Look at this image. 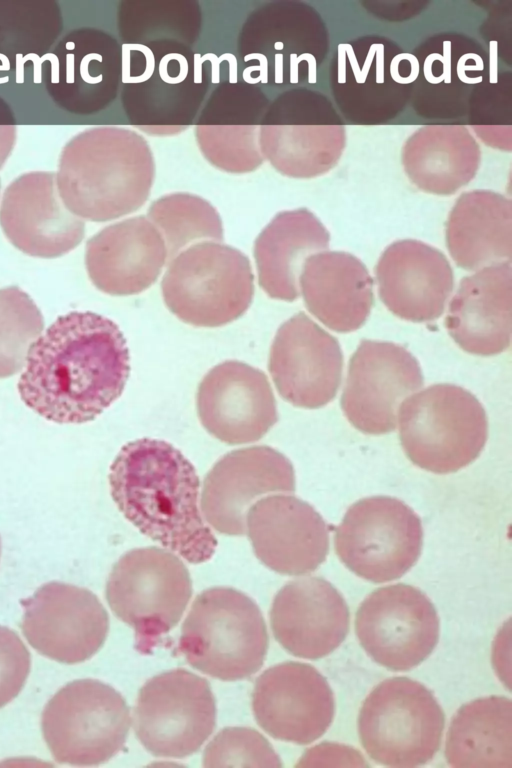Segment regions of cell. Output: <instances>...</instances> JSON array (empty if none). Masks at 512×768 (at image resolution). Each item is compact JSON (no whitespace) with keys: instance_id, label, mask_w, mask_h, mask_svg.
<instances>
[{"instance_id":"29","label":"cell","mask_w":512,"mask_h":768,"mask_svg":"<svg viewBox=\"0 0 512 768\" xmlns=\"http://www.w3.org/2000/svg\"><path fill=\"white\" fill-rule=\"evenodd\" d=\"M167 260L164 240L145 216L108 225L86 243L91 282L114 296L135 295L155 283Z\"/></svg>"},{"instance_id":"33","label":"cell","mask_w":512,"mask_h":768,"mask_svg":"<svg viewBox=\"0 0 512 768\" xmlns=\"http://www.w3.org/2000/svg\"><path fill=\"white\" fill-rule=\"evenodd\" d=\"M329 239L327 229L306 208L275 215L254 243L260 287L273 299L296 300L306 259L327 249Z\"/></svg>"},{"instance_id":"19","label":"cell","mask_w":512,"mask_h":768,"mask_svg":"<svg viewBox=\"0 0 512 768\" xmlns=\"http://www.w3.org/2000/svg\"><path fill=\"white\" fill-rule=\"evenodd\" d=\"M22 631L29 644L52 660L76 664L90 659L108 634V614L90 590L49 582L22 602Z\"/></svg>"},{"instance_id":"41","label":"cell","mask_w":512,"mask_h":768,"mask_svg":"<svg viewBox=\"0 0 512 768\" xmlns=\"http://www.w3.org/2000/svg\"><path fill=\"white\" fill-rule=\"evenodd\" d=\"M203 766L281 767L282 763L267 739L254 729L229 727L206 746Z\"/></svg>"},{"instance_id":"16","label":"cell","mask_w":512,"mask_h":768,"mask_svg":"<svg viewBox=\"0 0 512 768\" xmlns=\"http://www.w3.org/2000/svg\"><path fill=\"white\" fill-rule=\"evenodd\" d=\"M123 66L120 41L95 27L63 36L41 62V80L52 101L76 115H94L119 96Z\"/></svg>"},{"instance_id":"18","label":"cell","mask_w":512,"mask_h":768,"mask_svg":"<svg viewBox=\"0 0 512 768\" xmlns=\"http://www.w3.org/2000/svg\"><path fill=\"white\" fill-rule=\"evenodd\" d=\"M422 385L420 365L406 348L363 340L349 362L341 407L356 429L386 434L395 430L402 402Z\"/></svg>"},{"instance_id":"24","label":"cell","mask_w":512,"mask_h":768,"mask_svg":"<svg viewBox=\"0 0 512 768\" xmlns=\"http://www.w3.org/2000/svg\"><path fill=\"white\" fill-rule=\"evenodd\" d=\"M269 103L259 85L244 79L219 83L206 98L194 123L203 157L228 173L242 174L259 168L264 162L259 129Z\"/></svg>"},{"instance_id":"22","label":"cell","mask_w":512,"mask_h":768,"mask_svg":"<svg viewBox=\"0 0 512 768\" xmlns=\"http://www.w3.org/2000/svg\"><path fill=\"white\" fill-rule=\"evenodd\" d=\"M268 368L284 400L314 409L334 399L341 383L343 356L339 342L300 312L277 330Z\"/></svg>"},{"instance_id":"8","label":"cell","mask_w":512,"mask_h":768,"mask_svg":"<svg viewBox=\"0 0 512 768\" xmlns=\"http://www.w3.org/2000/svg\"><path fill=\"white\" fill-rule=\"evenodd\" d=\"M167 308L196 327L224 326L241 317L254 295L248 257L222 243L205 241L181 251L161 282Z\"/></svg>"},{"instance_id":"45","label":"cell","mask_w":512,"mask_h":768,"mask_svg":"<svg viewBox=\"0 0 512 768\" xmlns=\"http://www.w3.org/2000/svg\"><path fill=\"white\" fill-rule=\"evenodd\" d=\"M0 553H1V540H0Z\"/></svg>"},{"instance_id":"44","label":"cell","mask_w":512,"mask_h":768,"mask_svg":"<svg viewBox=\"0 0 512 768\" xmlns=\"http://www.w3.org/2000/svg\"><path fill=\"white\" fill-rule=\"evenodd\" d=\"M16 119L9 104L0 96V169L16 142Z\"/></svg>"},{"instance_id":"28","label":"cell","mask_w":512,"mask_h":768,"mask_svg":"<svg viewBox=\"0 0 512 768\" xmlns=\"http://www.w3.org/2000/svg\"><path fill=\"white\" fill-rule=\"evenodd\" d=\"M379 295L396 316L429 322L442 315L453 290V271L438 249L418 240L389 245L376 267Z\"/></svg>"},{"instance_id":"31","label":"cell","mask_w":512,"mask_h":768,"mask_svg":"<svg viewBox=\"0 0 512 768\" xmlns=\"http://www.w3.org/2000/svg\"><path fill=\"white\" fill-rule=\"evenodd\" d=\"M445 325L468 353L492 356L505 351L512 331L510 263L484 267L464 277L450 302Z\"/></svg>"},{"instance_id":"14","label":"cell","mask_w":512,"mask_h":768,"mask_svg":"<svg viewBox=\"0 0 512 768\" xmlns=\"http://www.w3.org/2000/svg\"><path fill=\"white\" fill-rule=\"evenodd\" d=\"M421 520L403 501L373 496L351 505L337 526L334 546L341 562L374 583L403 576L418 560Z\"/></svg>"},{"instance_id":"43","label":"cell","mask_w":512,"mask_h":768,"mask_svg":"<svg viewBox=\"0 0 512 768\" xmlns=\"http://www.w3.org/2000/svg\"><path fill=\"white\" fill-rule=\"evenodd\" d=\"M348 761L350 765L367 766L364 758L355 749L336 743H322L309 749L299 760L297 766H314L320 761Z\"/></svg>"},{"instance_id":"10","label":"cell","mask_w":512,"mask_h":768,"mask_svg":"<svg viewBox=\"0 0 512 768\" xmlns=\"http://www.w3.org/2000/svg\"><path fill=\"white\" fill-rule=\"evenodd\" d=\"M192 595L190 574L173 552L136 548L114 564L106 583L113 613L134 629L136 648L149 653L180 621Z\"/></svg>"},{"instance_id":"5","label":"cell","mask_w":512,"mask_h":768,"mask_svg":"<svg viewBox=\"0 0 512 768\" xmlns=\"http://www.w3.org/2000/svg\"><path fill=\"white\" fill-rule=\"evenodd\" d=\"M328 51L320 14L301 1L261 4L247 15L236 40L242 79L271 87L315 83Z\"/></svg>"},{"instance_id":"23","label":"cell","mask_w":512,"mask_h":768,"mask_svg":"<svg viewBox=\"0 0 512 768\" xmlns=\"http://www.w3.org/2000/svg\"><path fill=\"white\" fill-rule=\"evenodd\" d=\"M197 413L202 426L230 445L261 439L278 421L271 385L261 370L228 360L208 371L199 384Z\"/></svg>"},{"instance_id":"36","label":"cell","mask_w":512,"mask_h":768,"mask_svg":"<svg viewBox=\"0 0 512 768\" xmlns=\"http://www.w3.org/2000/svg\"><path fill=\"white\" fill-rule=\"evenodd\" d=\"M445 758L455 768H511V700L489 696L461 706L447 732Z\"/></svg>"},{"instance_id":"9","label":"cell","mask_w":512,"mask_h":768,"mask_svg":"<svg viewBox=\"0 0 512 768\" xmlns=\"http://www.w3.org/2000/svg\"><path fill=\"white\" fill-rule=\"evenodd\" d=\"M444 712L433 693L407 677L383 680L368 694L358 715V734L369 757L389 767H416L438 752Z\"/></svg>"},{"instance_id":"6","label":"cell","mask_w":512,"mask_h":768,"mask_svg":"<svg viewBox=\"0 0 512 768\" xmlns=\"http://www.w3.org/2000/svg\"><path fill=\"white\" fill-rule=\"evenodd\" d=\"M179 649L189 664L223 681L255 674L268 650V634L257 604L244 593L213 587L194 600L183 623Z\"/></svg>"},{"instance_id":"13","label":"cell","mask_w":512,"mask_h":768,"mask_svg":"<svg viewBox=\"0 0 512 768\" xmlns=\"http://www.w3.org/2000/svg\"><path fill=\"white\" fill-rule=\"evenodd\" d=\"M129 708L113 687L94 679L75 680L46 704L41 717L44 740L60 764L94 766L125 745Z\"/></svg>"},{"instance_id":"40","label":"cell","mask_w":512,"mask_h":768,"mask_svg":"<svg viewBox=\"0 0 512 768\" xmlns=\"http://www.w3.org/2000/svg\"><path fill=\"white\" fill-rule=\"evenodd\" d=\"M43 329L41 311L26 292L16 286L0 289V378L22 369Z\"/></svg>"},{"instance_id":"39","label":"cell","mask_w":512,"mask_h":768,"mask_svg":"<svg viewBox=\"0 0 512 768\" xmlns=\"http://www.w3.org/2000/svg\"><path fill=\"white\" fill-rule=\"evenodd\" d=\"M147 218L164 240L168 262L188 246L224 239L217 210L204 198L191 193L176 192L158 198L150 205Z\"/></svg>"},{"instance_id":"32","label":"cell","mask_w":512,"mask_h":768,"mask_svg":"<svg viewBox=\"0 0 512 768\" xmlns=\"http://www.w3.org/2000/svg\"><path fill=\"white\" fill-rule=\"evenodd\" d=\"M299 287L309 312L333 331H355L370 314L373 280L362 261L350 253L311 255L303 265Z\"/></svg>"},{"instance_id":"11","label":"cell","mask_w":512,"mask_h":768,"mask_svg":"<svg viewBox=\"0 0 512 768\" xmlns=\"http://www.w3.org/2000/svg\"><path fill=\"white\" fill-rule=\"evenodd\" d=\"M259 147L280 174L314 178L330 171L342 156L344 122L325 95L292 87L269 103L260 123Z\"/></svg>"},{"instance_id":"25","label":"cell","mask_w":512,"mask_h":768,"mask_svg":"<svg viewBox=\"0 0 512 768\" xmlns=\"http://www.w3.org/2000/svg\"><path fill=\"white\" fill-rule=\"evenodd\" d=\"M0 226L13 246L40 258L60 257L85 236L84 220L62 202L55 173L48 171L24 173L6 187Z\"/></svg>"},{"instance_id":"12","label":"cell","mask_w":512,"mask_h":768,"mask_svg":"<svg viewBox=\"0 0 512 768\" xmlns=\"http://www.w3.org/2000/svg\"><path fill=\"white\" fill-rule=\"evenodd\" d=\"M419 64L416 56L382 37L339 44L330 85L344 118L374 125L394 119L412 98Z\"/></svg>"},{"instance_id":"17","label":"cell","mask_w":512,"mask_h":768,"mask_svg":"<svg viewBox=\"0 0 512 768\" xmlns=\"http://www.w3.org/2000/svg\"><path fill=\"white\" fill-rule=\"evenodd\" d=\"M359 643L370 658L393 671L422 663L439 640L440 624L431 600L404 583L374 590L355 617Z\"/></svg>"},{"instance_id":"20","label":"cell","mask_w":512,"mask_h":768,"mask_svg":"<svg viewBox=\"0 0 512 768\" xmlns=\"http://www.w3.org/2000/svg\"><path fill=\"white\" fill-rule=\"evenodd\" d=\"M295 491L290 460L272 447L260 445L233 450L207 473L200 498L207 524L221 534L246 533L249 508L269 493Z\"/></svg>"},{"instance_id":"4","label":"cell","mask_w":512,"mask_h":768,"mask_svg":"<svg viewBox=\"0 0 512 768\" xmlns=\"http://www.w3.org/2000/svg\"><path fill=\"white\" fill-rule=\"evenodd\" d=\"M120 101L130 125L175 136L194 125L215 73L213 60L174 42L122 45Z\"/></svg>"},{"instance_id":"15","label":"cell","mask_w":512,"mask_h":768,"mask_svg":"<svg viewBox=\"0 0 512 768\" xmlns=\"http://www.w3.org/2000/svg\"><path fill=\"white\" fill-rule=\"evenodd\" d=\"M134 730L152 755L184 758L198 751L216 723L209 683L185 669H173L148 680L134 709Z\"/></svg>"},{"instance_id":"34","label":"cell","mask_w":512,"mask_h":768,"mask_svg":"<svg viewBox=\"0 0 512 768\" xmlns=\"http://www.w3.org/2000/svg\"><path fill=\"white\" fill-rule=\"evenodd\" d=\"M446 242L453 260L465 270L510 263L511 200L490 190L461 194L448 217Z\"/></svg>"},{"instance_id":"26","label":"cell","mask_w":512,"mask_h":768,"mask_svg":"<svg viewBox=\"0 0 512 768\" xmlns=\"http://www.w3.org/2000/svg\"><path fill=\"white\" fill-rule=\"evenodd\" d=\"M246 532L260 562L280 574L313 572L329 550L328 527L322 516L292 495L257 500L247 512Z\"/></svg>"},{"instance_id":"21","label":"cell","mask_w":512,"mask_h":768,"mask_svg":"<svg viewBox=\"0 0 512 768\" xmlns=\"http://www.w3.org/2000/svg\"><path fill=\"white\" fill-rule=\"evenodd\" d=\"M252 708L258 725L275 739L299 745L319 739L335 714L334 695L313 666L288 661L256 680Z\"/></svg>"},{"instance_id":"7","label":"cell","mask_w":512,"mask_h":768,"mask_svg":"<svg viewBox=\"0 0 512 768\" xmlns=\"http://www.w3.org/2000/svg\"><path fill=\"white\" fill-rule=\"evenodd\" d=\"M399 436L416 466L437 474L472 463L488 436L486 412L468 390L435 384L406 398L399 407Z\"/></svg>"},{"instance_id":"2","label":"cell","mask_w":512,"mask_h":768,"mask_svg":"<svg viewBox=\"0 0 512 768\" xmlns=\"http://www.w3.org/2000/svg\"><path fill=\"white\" fill-rule=\"evenodd\" d=\"M108 479L118 509L142 534L192 564L214 555L217 540L201 515L196 469L172 444L128 442Z\"/></svg>"},{"instance_id":"27","label":"cell","mask_w":512,"mask_h":768,"mask_svg":"<svg viewBox=\"0 0 512 768\" xmlns=\"http://www.w3.org/2000/svg\"><path fill=\"white\" fill-rule=\"evenodd\" d=\"M270 624L286 651L315 660L329 655L345 640L350 613L345 599L330 582L307 576L289 581L278 591Z\"/></svg>"},{"instance_id":"42","label":"cell","mask_w":512,"mask_h":768,"mask_svg":"<svg viewBox=\"0 0 512 768\" xmlns=\"http://www.w3.org/2000/svg\"><path fill=\"white\" fill-rule=\"evenodd\" d=\"M30 653L20 637L0 626V708L22 690L30 672Z\"/></svg>"},{"instance_id":"3","label":"cell","mask_w":512,"mask_h":768,"mask_svg":"<svg viewBox=\"0 0 512 768\" xmlns=\"http://www.w3.org/2000/svg\"><path fill=\"white\" fill-rule=\"evenodd\" d=\"M56 185L77 217L106 222L141 208L150 196L155 162L147 140L120 126L88 128L63 147Z\"/></svg>"},{"instance_id":"1","label":"cell","mask_w":512,"mask_h":768,"mask_svg":"<svg viewBox=\"0 0 512 768\" xmlns=\"http://www.w3.org/2000/svg\"><path fill=\"white\" fill-rule=\"evenodd\" d=\"M129 360L115 322L90 311L69 312L31 345L18 392L26 406L49 421L89 422L121 396Z\"/></svg>"},{"instance_id":"46","label":"cell","mask_w":512,"mask_h":768,"mask_svg":"<svg viewBox=\"0 0 512 768\" xmlns=\"http://www.w3.org/2000/svg\"><path fill=\"white\" fill-rule=\"evenodd\" d=\"M0 188H1V185H0Z\"/></svg>"},{"instance_id":"38","label":"cell","mask_w":512,"mask_h":768,"mask_svg":"<svg viewBox=\"0 0 512 768\" xmlns=\"http://www.w3.org/2000/svg\"><path fill=\"white\" fill-rule=\"evenodd\" d=\"M201 28L202 11L195 0H128L117 10L122 45L174 42L194 48Z\"/></svg>"},{"instance_id":"30","label":"cell","mask_w":512,"mask_h":768,"mask_svg":"<svg viewBox=\"0 0 512 768\" xmlns=\"http://www.w3.org/2000/svg\"><path fill=\"white\" fill-rule=\"evenodd\" d=\"M419 73L413 87L415 110L427 118L464 115L472 97L489 80L486 53L473 41L446 34L428 40L414 54Z\"/></svg>"},{"instance_id":"37","label":"cell","mask_w":512,"mask_h":768,"mask_svg":"<svg viewBox=\"0 0 512 768\" xmlns=\"http://www.w3.org/2000/svg\"><path fill=\"white\" fill-rule=\"evenodd\" d=\"M63 17L55 1H0V81L41 63L56 44Z\"/></svg>"},{"instance_id":"35","label":"cell","mask_w":512,"mask_h":768,"mask_svg":"<svg viewBox=\"0 0 512 768\" xmlns=\"http://www.w3.org/2000/svg\"><path fill=\"white\" fill-rule=\"evenodd\" d=\"M480 147L468 128L456 124L425 125L402 148L405 174L418 189L452 195L476 175Z\"/></svg>"}]
</instances>
